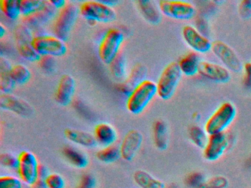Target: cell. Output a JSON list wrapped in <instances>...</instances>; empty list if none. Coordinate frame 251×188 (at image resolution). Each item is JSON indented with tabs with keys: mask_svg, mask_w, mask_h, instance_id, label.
Here are the masks:
<instances>
[{
	"mask_svg": "<svg viewBox=\"0 0 251 188\" xmlns=\"http://www.w3.org/2000/svg\"><path fill=\"white\" fill-rule=\"evenodd\" d=\"M156 95H158L156 83L146 79L140 82L127 95V110L132 114H140Z\"/></svg>",
	"mask_w": 251,
	"mask_h": 188,
	"instance_id": "obj_1",
	"label": "cell"
},
{
	"mask_svg": "<svg viewBox=\"0 0 251 188\" xmlns=\"http://www.w3.org/2000/svg\"><path fill=\"white\" fill-rule=\"evenodd\" d=\"M236 116V108L233 103L226 101L220 104L205 123L208 135L223 133L231 124Z\"/></svg>",
	"mask_w": 251,
	"mask_h": 188,
	"instance_id": "obj_2",
	"label": "cell"
},
{
	"mask_svg": "<svg viewBox=\"0 0 251 188\" xmlns=\"http://www.w3.org/2000/svg\"><path fill=\"white\" fill-rule=\"evenodd\" d=\"M182 75L177 62H171L164 67L156 83L157 93L161 99L169 100L174 95Z\"/></svg>",
	"mask_w": 251,
	"mask_h": 188,
	"instance_id": "obj_3",
	"label": "cell"
},
{
	"mask_svg": "<svg viewBox=\"0 0 251 188\" xmlns=\"http://www.w3.org/2000/svg\"><path fill=\"white\" fill-rule=\"evenodd\" d=\"M124 40L123 31L117 28H110L102 37L98 47L100 60L105 64H111L120 54Z\"/></svg>",
	"mask_w": 251,
	"mask_h": 188,
	"instance_id": "obj_4",
	"label": "cell"
},
{
	"mask_svg": "<svg viewBox=\"0 0 251 188\" xmlns=\"http://www.w3.org/2000/svg\"><path fill=\"white\" fill-rule=\"evenodd\" d=\"M80 14L79 7L73 2H68L59 10L52 24L54 35L66 41L70 37L72 29Z\"/></svg>",
	"mask_w": 251,
	"mask_h": 188,
	"instance_id": "obj_5",
	"label": "cell"
},
{
	"mask_svg": "<svg viewBox=\"0 0 251 188\" xmlns=\"http://www.w3.org/2000/svg\"><path fill=\"white\" fill-rule=\"evenodd\" d=\"M80 14L88 21L109 23L117 19V15L113 7L102 1H85L79 6Z\"/></svg>",
	"mask_w": 251,
	"mask_h": 188,
	"instance_id": "obj_6",
	"label": "cell"
},
{
	"mask_svg": "<svg viewBox=\"0 0 251 188\" xmlns=\"http://www.w3.org/2000/svg\"><path fill=\"white\" fill-rule=\"evenodd\" d=\"M31 44L41 57H61L67 52L65 41L53 35H36L33 37Z\"/></svg>",
	"mask_w": 251,
	"mask_h": 188,
	"instance_id": "obj_7",
	"label": "cell"
},
{
	"mask_svg": "<svg viewBox=\"0 0 251 188\" xmlns=\"http://www.w3.org/2000/svg\"><path fill=\"white\" fill-rule=\"evenodd\" d=\"M158 7L162 14L176 20H190L196 14L195 5L187 1L162 0L158 3Z\"/></svg>",
	"mask_w": 251,
	"mask_h": 188,
	"instance_id": "obj_8",
	"label": "cell"
},
{
	"mask_svg": "<svg viewBox=\"0 0 251 188\" xmlns=\"http://www.w3.org/2000/svg\"><path fill=\"white\" fill-rule=\"evenodd\" d=\"M211 51L230 71L239 73L243 69L242 62L234 50L221 41L212 42Z\"/></svg>",
	"mask_w": 251,
	"mask_h": 188,
	"instance_id": "obj_9",
	"label": "cell"
},
{
	"mask_svg": "<svg viewBox=\"0 0 251 188\" xmlns=\"http://www.w3.org/2000/svg\"><path fill=\"white\" fill-rule=\"evenodd\" d=\"M17 172L24 183L31 186L38 179V167L39 163L33 153L23 151L18 157Z\"/></svg>",
	"mask_w": 251,
	"mask_h": 188,
	"instance_id": "obj_10",
	"label": "cell"
},
{
	"mask_svg": "<svg viewBox=\"0 0 251 188\" xmlns=\"http://www.w3.org/2000/svg\"><path fill=\"white\" fill-rule=\"evenodd\" d=\"M182 36L185 43L195 52L205 54L211 50L212 43L198 29L191 25L183 26L182 29Z\"/></svg>",
	"mask_w": 251,
	"mask_h": 188,
	"instance_id": "obj_11",
	"label": "cell"
},
{
	"mask_svg": "<svg viewBox=\"0 0 251 188\" xmlns=\"http://www.w3.org/2000/svg\"><path fill=\"white\" fill-rule=\"evenodd\" d=\"M228 139L226 132L208 135V141L203 148V157L209 162L218 160L228 146Z\"/></svg>",
	"mask_w": 251,
	"mask_h": 188,
	"instance_id": "obj_12",
	"label": "cell"
},
{
	"mask_svg": "<svg viewBox=\"0 0 251 188\" xmlns=\"http://www.w3.org/2000/svg\"><path fill=\"white\" fill-rule=\"evenodd\" d=\"M142 142L143 135L139 131L131 129L127 132L120 145L122 158L126 161H132L140 149Z\"/></svg>",
	"mask_w": 251,
	"mask_h": 188,
	"instance_id": "obj_13",
	"label": "cell"
},
{
	"mask_svg": "<svg viewBox=\"0 0 251 188\" xmlns=\"http://www.w3.org/2000/svg\"><path fill=\"white\" fill-rule=\"evenodd\" d=\"M198 73L217 83H226L231 77L230 70L225 66L209 61L201 62Z\"/></svg>",
	"mask_w": 251,
	"mask_h": 188,
	"instance_id": "obj_14",
	"label": "cell"
},
{
	"mask_svg": "<svg viewBox=\"0 0 251 188\" xmlns=\"http://www.w3.org/2000/svg\"><path fill=\"white\" fill-rule=\"evenodd\" d=\"M0 107L2 110H9L23 117H30L33 113L30 104L11 94H1Z\"/></svg>",
	"mask_w": 251,
	"mask_h": 188,
	"instance_id": "obj_15",
	"label": "cell"
},
{
	"mask_svg": "<svg viewBox=\"0 0 251 188\" xmlns=\"http://www.w3.org/2000/svg\"><path fill=\"white\" fill-rule=\"evenodd\" d=\"M57 13V9L53 7L50 1H46L45 5L36 13L30 16H23V21L24 24L28 27L38 28L46 24L50 21L55 18Z\"/></svg>",
	"mask_w": 251,
	"mask_h": 188,
	"instance_id": "obj_16",
	"label": "cell"
},
{
	"mask_svg": "<svg viewBox=\"0 0 251 188\" xmlns=\"http://www.w3.org/2000/svg\"><path fill=\"white\" fill-rule=\"evenodd\" d=\"M76 82L73 76L64 74L58 82L55 91L56 102L61 106H67L71 103L75 92Z\"/></svg>",
	"mask_w": 251,
	"mask_h": 188,
	"instance_id": "obj_17",
	"label": "cell"
},
{
	"mask_svg": "<svg viewBox=\"0 0 251 188\" xmlns=\"http://www.w3.org/2000/svg\"><path fill=\"white\" fill-rule=\"evenodd\" d=\"M94 136L97 142L102 147L114 145L117 140V131L114 126L108 123H100L95 126Z\"/></svg>",
	"mask_w": 251,
	"mask_h": 188,
	"instance_id": "obj_18",
	"label": "cell"
},
{
	"mask_svg": "<svg viewBox=\"0 0 251 188\" xmlns=\"http://www.w3.org/2000/svg\"><path fill=\"white\" fill-rule=\"evenodd\" d=\"M148 70L142 64H137L132 69L130 75L120 85V91L128 95L142 81L145 80Z\"/></svg>",
	"mask_w": 251,
	"mask_h": 188,
	"instance_id": "obj_19",
	"label": "cell"
},
{
	"mask_svg": "<svg viewBox=\"0 0 251 188\" xmlns=\"http://www.w3.org/2000/svg\"><path fill=\"white\" fill-rule=\"evenodd\" d=\"M138 8L147 22L151 24H158L161 22V12L155 1L151 0H139L136 1Z\"/></svg>",
	"mask_w": 251,
	"mask_h": 188,
	"instance_id": "obj_20",
	"label": "cell"
},
{
	"mask_svg": "<svg viewBox=\"0 0 251 188\" xmlns=\"http://www.w3.org/2000/svg\"><path fill=\"white\" fill-rule=\"evenodd\" d=\"M64 135L69 141L80 146L92 148L98 145L95 136L89 132L68 128L64 131Z\"/></svg>",
	"mask_w": 251,
	"mask_h": 188,
	"instance_id": "obj_21",
	"label": "cell"
},
{
	"mask_svg": "<svg viewBox=\"0 0 251 188\" xmlns=\"http://www.w3.org/2000/svg\"><path fill=\"white\" fill-rule=\"evenodd\" d=\"M12 66L7 59L0 57V89L2 94H11L16 86V82L11 74Z\"/></svg>",
	"mask_w": 251,
	"mask_h": 188,
	"instance_id": "obj_22",
	"label": "cell"
},
{
	"mask_svg": "<svg viewBox=\"0 0 251 188\" xmlns=\"http://www.w3.org/2000/svg\"><path fill=\"white\" fill-rule=\"evenodd\" d=\"M201 57L198 53L189 52L180 57L178 63L182 73L186 76H194L199 72Z\"/></svg>",
	"mask_w": 251,
	"mask_h": 188,
	"instance_id": "obj_23",
	"label": "cell"
},
{
	"mask_svg": "<svg viewBox=\"0 0 251 188\" xmlns=\"http://www.w3.org/2000/svg\"><path fill=\"white\" fill-rule=\"evenodd\" d=\"M135 183L140 188H166L165 184L143 170H138L133 174Z\"/></svg>",
	"mask_w": 251,
	"mask_h": 188,
	"instance_id": "obj_24",
	"label": "cell"
},
{
	"mask_svg": "<svg viewBox=\"0 0 251 188\" xmlns=\"http://www.w3.org/2000/svg\"><path fill=\"white\" fill-rule=\"evenodd\" d=\"M63 154L67 161L75 167L78 168H85L89 164L87 156L77 148L67 145L63 149Z\"/></svg>",
	"mask_w": 251,
	"mask_h": 188,
	"instance_id": "obj_25",
	"label": "cell"
},
{
	"mask_svg": "<svg viewBox=\"0 0 251 188\" xmlns=\"http://www.w3.org/2000/svg\"><path fill=\"white\" fill-rule=\"evenodd\" d=\"M153 139L155 147L164 151L168 147V127L162 120H158L153 124Z\"/></svg>",
	"mask_w": 251,
	"mask_h": 188,
	"instance_id": "obj_26",
	"label": "cell"
},
{
	"mask_svg": "<svg viewBox=\"0 0 251 188\" xmlns=\"http://www.w3.org/2000/svg\"><path fill=\"white\" fill-rule=\"evenodd\" d=\"M109 66L110 70H111L113 77L121 83L124 82L127 78V76H126V60L125 58V56L122 53H120L119 55L111 62Z\"/></svg>",
	"mask_w": 251,
	"mask_h": 188,
	"instance_id": "obj_27",
	"label": "cell"
},
{
	"mask_svg": "<svg viewBox=\"0 0 251 188\" xmlns=\"http://www.w3.org/2000/svg\"><path fill=\"white\" fill-rule=\"evenodd\" d=\"M97 158L98 160L106 164L114 163L121 157L120 148L118 145H112L104 147L97 152Z\"/></svg>",
	"mask_w": 251,
	"mask_h": 188,
	"instance_id": "obj_28",
	"label": "cell"
},
{
	"mask_svg": "<svg viewBox=\"0 0 251 188\" xmlns=\"http://www.w3.org/2000/svg\"><path fill=\"white\" fill-rule=\"evenodd\" d=\"M0 9L2 13L11 20H17L21 14L20 1L18 0H1Z\"/></svg>",
	"mask_w": 251,
	"mask_h": 188,
	"instance_id": "obj_29",
	"label": "cell"
},
{
	"mask_svg": "<svg viewBox=\"0 0 251 188\" xmlns=\"http://www.w3.org/2000/svg\"><path fill=\"white\" fill-rule=\"evenodd\" d=\"M11 74L16 84H19V85H24L27 83L31 78V72L30 69L21 63L12 66Z\"/></svg>",
	"mask_w": 251,
	"mask_h": 188,
	"instance_id": "obj_30",
	"label": "cell"
},
{
	"mask_svg": "<svg viewBox=\"0 0 251 188\" xmlns=\"http://www.w3.org/2000/svg\"><path fill=\"white\" fill-rule=\"evenodd\" d=\"M189 136L191 141L198 148H205L208 141V135L205 129L198 126H193L189 129Z\"/></svg>",
	"mask_w": 251,
	"mask_h": 188,
	"instance_id": "obj_31",
	"label": "cell"
},
{
	"mask_svg": "<svg viewBox=\"0 0 251 188\" xmlns=\"http://www.w3.org/2000/svg\"><path fill=\"white\" fill-rule=\"evenodd\" d=\"M45 1L44 0H20L21 14L27 16L36 13L45 5Z\"/></svg>",
	"mask_w": 251,
	"mask_h": 188,
	"instance_id": "obj_32",
	"label": "cell"
},
{
	"mask_svg": "<svg viewBox=\"0 0 251 188\" xmlns=\"http://www.w3.org/2000/svg\"><path fill=\"white\" fill-rule=\"evenodd\" d=\"M17 50L19 54L28 61L35 62L40 60L41 56L33 48L31 43L17 44Z\"/></svg>",
	"mask_w": 251,
	"mask_h": 188,
	"instance_id": "obj_33",
	"label": "cell"
},
{
	"mask_svg": "<svg viewBox=\"0 0 251 188\" xmlns=\"http://www.w3.org/2000/svg\"><path fill=\"white\" fill-rule=\"evenodd\" d=\"M30 29L25 24L17 26L15 30V38L17 44L23 43H31L33 38Z\"/></svg>",
	"mask_w": 251,
	"mask_h": 188,
	"instance_id": "obj_34",
	"label": "cell"
},
{
	"mask_svg": "<svg viewBox=\"0 0 251 188\" xmlns=\"http://www.w3.org/2000/svg\"><path fill=\"white\" fill-rule=\"evenodd\" d=\"M23 181L14 176H2L0 177V188H23Z\"/></svg>",
	"mask_w": 251,
	"mask_h": 188,
	"instance_id": "obj_35",
	"label": "cell"
},
{
	"mask_svg": "<svg viewBox=\"0 0 251 188\" xmlns=\"http://www.w3.org/2000/svg\"><path fill=\"white\" fill-rule=\"evenodd\" d=\"M0 163L7 168L17 170L19 164L18 157L9 153H2L0 155Z\"/></svg>",
	"mask_w": 251,
	"mask_h": 188,
	"instance_id": "obj_36",
	"label": "cell"
},
{
	"mask_svg": "<svg viewBox=\"0 0 251 188\" xmlns=\"http://www.w3.org/2000/svg\"><path fill=\"white\" fill-rule=\"evenodd\" d=\"M227 186V180L223 176H217L212 178L208 182L202 183L199 188H226Z\"/></svg>",
	"mask_w": 251,
	"mask_h": 188,
	"instance_id": "obj_37",
	"label": "cell"
},
{
	"mask_svg": "<svg viewBox=\"0 0 251 188\" xmlns=\"http://www.w3.org/2000/svg\"><path fill=\"white\" fill-rule=\"evenodd\" d=\"M49 188H64L65 181L58 173H50L46 179Z\"/></svg>",
	"mask_w": 251,
	"mask_h": 188,
	"instance_id": "obj_38",
	"label": "cell"
},
{
	"mask_svg": "<svg viewBox=\"0 0 251 188\" xmlns=\"http://www.w3.org/2000/svg\"><path fill=\"white\" fill-rule=\"evenodd\" d=\"M54 57L51 56H42L41 57L39 63H40L41 69L47 73H50L54 71L55 68V60Z\"/></svg>",
	"mask_w": 251,
	"mask_h": 188,
	"instance_id": "obj_39",
	"label": "cell"
},
{
	"mask_svg": "<svg viewBox=\"0 0 251 188\" xmlns=\"http://www.w3.org/2000/svg\"><path fill=\"white\" fill-rule=\"evenodd\" d=\"M239 16L244 19L251 18V0H242L238 7Z\"/></svg>",
	"mask_w": 251,
	"mask_h": 188,
	"instance_id": "obj_40",
	"label": "cell"
},
{
	"mask_svg": "<svg viewBox=\"0 0 251 188\" xmlns=\"http://www.w3.org/2000/svg\"><path fill=\"white\" fill-rule=\"evenodd\" d=\"M96 188V181L95 178L91 174L83 175L80 179V183L77 188Z\"/></svg>",
	"mask_w": 251,
	"mask_h": 188,
	"instance_id": "obj_41",
	"label": "cell"
},
{
	"mask_svg": "<svg viewBox=\"0 0 251 188\" xmlns=\"http://www.w3.org/2000/svg\"><path fill=\"white\" fill-rule=\"evenodd\" d=\"M243 85L247 89L251 90V62H248L243 66Z\"/></svg>",
	"mask_w": 251,
	"mask_h": 188,
	"instance_id": "obj_42",
	"label": "cell"
},
{
	"mask_svg": "<svg viewBox=\"0 0 251 188\" xmlns=\"http://www.w3.org/2000/svg\"><path fill=\"white\" fill-rule=\"evenodd\" d=\"M50 174L48 170V167L45 166V164H39V167H38V179H43L46 180L48 176Z\"/></svg>",
	"mask_w": 251,
	"mask_h": 188,
	"instance_id": "obj_43",
	"label": "cell"
},
{
	"mask_svg": "<svg viewBox=\"0 0 251 188\" xmlns=\"http://www.w3.org/2000/svg\"><path fill=\"white\" fill-rule=\"evenodd\" d=\"M50 1L57 10H61L63 7H65L68 3L65 0H50Z\"/></svg>",
	"mask_w": 251,
	"mask_h": 188,
	"instance_id": "obj_44",
	"label": "cell"
},
{
	"mask_svg": "<svg viewBox=\"0 0 251 188\" xmlns=\"http://www.w3.org/2000/svg\"><path fill=\"white\" fill-rule=\"evenodd\" d=\"M31 188H49L47 185L46 180L37 179V180L31 185Z\"/></svg>",
	"mask_w": 251,
	"mask_h": 188,
	"instance_id": "obj_45",
	"label": "cell"
},
{
	"mask_svg": "<svg viewBox=\"0 0 251 188\" xmlns=\"http://www.w3.org/2000/svg\"><path fill=\"white\" fill-rule=\"evenodd\" d=\"M6 28L2 24V23L0 24V38H2L5 36L6 34Z\"/></svg>",
	"mask_w": 251,
	"mask_h": 188,
	"instance_id": "obj_46",
	"label": "cell"
},
{
	"mask_svg": "<svg viewBox=\"0 0 251 188\" xmlns=\"http://www.w3.org/2000/svg\"></svg>",
	"mask_w": 251,
	"mask_h": 188,
	"instance_id": "obj_47",
	"label": "cell"
}]
</instances>
